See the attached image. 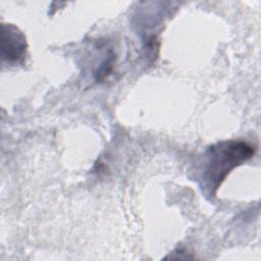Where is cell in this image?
<instances>
[{
	"mask_svg": "<svg viewBox=\"0 0 261 261\" xmlns=\"http://www.w3.org/2000/svg\"><path fill=\"white\" fill-rule=\"evenodd\" d=\"M256 148L244 140H224L207 148L201 165V187L213 196L230 171L251 159Z\"/></svg>",
	"mask_w": 261,
	"mask_h": 261,
	"instance_id": "1",
	"label": "cell"
},
{
	"mask_svg": "<svg viewBox=\"0 0 261 261\" xmlns=\"http://www.w3.org/2000/svg\"><path fill=\"white\" fill-rule=\"evenodd\" d=\"M114 60H115V55L110 51L107 57L100 63L99 67L94 73L96 82H99V83L103 82L111 74L114 66Z\"/></svg>",
	"mask_w": 261,
	"mask_h": 261,
	"instance_id": "3",
	"label": "cell"
},
{
	"mask_svg": "<svg viewBox=\"0 0 261 261\" xmlns=\"http://www.w3.org/2000/svg\"><path fill=\"white\" fill-rule=\"evenodd\" d=\"M28 55L24 34L12 23L1 25V58L9 65L22 64Z\"/></svg>",
	"mask_w": 261,
	"mask_h": 261,
	"instance_id": "2",
	"label": "cell"
}]
</instances>
